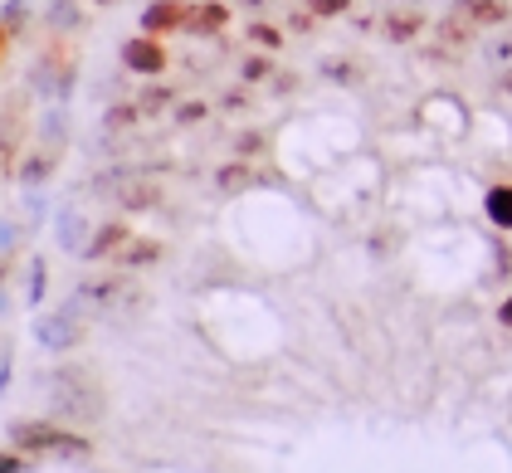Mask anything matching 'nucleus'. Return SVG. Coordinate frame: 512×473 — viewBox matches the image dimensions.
Instances as JSON below:
<instances>
[{
    "label": "nucleus",
    "instance_id": "22",
    "mask_svg": "<svg viewBox=\"0 0 512 473\" xmlns=\"http://www.w3.org/2000/svg\"><path fill=\"white\" fill-rule=\"evenodd\" d=\"M303 5H308V15H317V20H337V15L352 10V0H303Z\"/></svg>",
    "mask_w": 512,
    "mask_h": 473
},
{
    "label": "nucleus",
    "instance_id": "24",
    "mask_svg": "<svg viewBox=\"0 0 512 473\" xmlns=\"http://www.w3.org/2000/svg\"><path fill=\"white\" fill-rule=\"evenodd\" d=\"M249 44H259V49H278V44H283V35H278L274 25L254 20V25H249Z\"/></svg>",
    "mask_w": 512,
    "mask_h": 473
},
{
    "label": "nucleus",
    "instance_id": "16",
    "mask_svg": "<svg viewBox=\"0 0 512 473\" xmlns=\"http://www.w3.org/2000/svg\"><path fill=\"white\" fill-rule=\"evenodd\" d=\"M15 176H20V186H25V191H30V186H44V181L54 176V157H49V152H30V157L20 161V171H15Z\"/></svg>",
    "mask_w": 512,
    "mask_h": 473
},
{
    "label": "nucleus",
    "instance_id": "28",
    "mask_svg": "<svg viewBox=\"0 0 512 473\" xmlns=\"http://www.w3.org/2000/svg\"><path fill=\"white\" fill-rule=\"evenodd\" d=\"M205 113H210L205 103H181V108H176V122H181V127H196V122H205Z\"/></svg>",
    "mask_w": 512,
    "mask_h": 473
},
{
    "label": "nucleus",
    "instance_id": "35",
    "mask_svg": "<svg viewBox=\"0 0 512 473\" xmlns=\"http://www.w3.org/2000/svg\"><path fill=\"white\" fill-rule=\"evenodd\" d=\"M93 5H113V0H93Z\"/></svg>",
    "mask_w": 512,
    "mask_h": 473
},
{
    "label": "nucleus",
    "instance_id": "12",
    "mask_svg": "<svg viewBox=\"0 0 512 473\" xmlns=\"http://www.w3.org/2000/svg\"><path fill=\"white\" fill-rule=\"evenodd\" d=\"M420 30H425V15L420 10H391V15H381V35L391 44L420 40Z\"/></svg>",
    "mask_w": 512,
    "mask_h": 473
},
{
    "label": "nucleus",
    "instance_id": "11",
    "mask_svg": "<svg viewBox=\"0 0 512 473\" xmlns=\"http://www.w3.org/2000/svg\"><path fill=\"white\" fill-rule=\"evenodd\" d=\"M225 25H230V5H225V0H196V5H191V25H186V35L210 40V35H225Z\"/></svg>",
    "mask_w": 512,
    "mask_h": 473
},
{
    "label": "nucleus",
    "instance_id": "19",
    "mask_svg": "<svg viewBox=\"0 0 512 473\" xmlns=\"http://www.w3.org/2000/svg\"><path fill=\"white\" fill-rule=\"evenodd\" d=\"M142 118V103H113L108 113H103V127H113V132H127L132 122Z\"/></svg>",
    "mask_w": 512,
    "mask_h": 473
},
{
    "label": "nucleus",
    "instance_id": "32",
    "mask_svg": "<svg viewBox=\"0 0 512 473\" xmlns=\"http://www.w3.org/2000/svg\"><path fill=\"white\" fill-rule=\"evenodd\" d=\"M498 327H512V293L498 303Z\"/></svg>",
    "mask_w": 512,
    "mask_h": 473
},
{
    "label": "nucleus",
    "instance_id": "13",
    "mask_svg": "<svg viewBox=\"0 0 512 473\" xmlns=\"http://www.w3.org/2000/svg\"><path fill=\"white\" fill-rule=\"evenodd\" d=\"M264 176L249 166V161H230V166H220L215 171V186L225 191V196H239V191H249V186H259Z\"/></svg>",
    "mask_w": 512,
    "mask_h": 473
},
{
    "label": "nucleus",
    "instance_id": "6",
    "mask_svg": "<svg viewBox=\"0 0 512 473\" xmlns=\"http://www.w3.org/2000/svg\"><path fill=\"white\" fill-rule=\"evenodd\" d=\"M118 293H122V278H118V274L83 278L79 288L69 293V303H74V308H79L83 317H93V313H108V308L118 303Z\"/></svg>",
    "mask_w": 512,
    "mask_h": 473
},
{
    "label": "nucleus",
    "instance_id": "29",
    "mask_svg": "<svg viewBox=\"0 0 512 473\" xmlns=\"http://www.w3.org/2000/svg\"><path fill=\"white\" fill-rule=\"evenodd\" d=\"M488 59H493V64H512V35L488 44Z\"/></svg>",
    "mask_w": 512,
    "mask_h": 473
},
{
    "label": "nucleus",
    "instance_id": "1",
    "mask_svg": "<svg viewBox=\"0 0 512 473\" xmlns=\"http://www.w3.org/2000/svg\"><path fill=\"white\" fill-rule=\"evenodd\" d=\"M10 444L25 449V454H74V459H88L93 444L83 439L79 430L69 425H54V420H10Z\"/></svg>",
    "mask_w": 512,
    "mask_h": 473
},
{
    "label": "nucleus",
    "instance_id": "14",
    "mask_svg": "<svg viewBox=\"0 0 512 473\" xmlns=\"http://www.w3.org/2000/svg\"><path fill=\"white\" fill-rule=\"evenodd\" d=\"M157 259H161V244L157 239H142V235H132L118 249V269H147V264H157Z\"/></svg>",
    "mask_w": 512,
    "mask_h": 473
},
{
    "label": "nucleus",
    "instance_id": "4",
    "mask_svg": "<svg viewBox=\"0 0 512 473\" xmlns=\"http://www.w3.org/2000/svg\"><path fill=\"white\" fill-rule=\"evenodd\" d=\"M98 191L108 200H118L122 210H152L161 200V191L152 181H142V176H132V171H113V176H98Z\"/></svg>",
    "mask_w": 512,
    "mask_h": 473
},
{
    "label": "nucleus",
    "instance_id": "9",
    "mask_svg": "<svg viewBox=\"0 0 512 473\" xmlns=\"http://www.w3.org/2000/svg\"><path fill=\"white\" fill-rule=\"evenodd\" d=\"M132 239V225H122V220H108V225H93V235H88V249H83V259L88 264H103V259H118V249Z\"/></svg>",
    "mask_w": 512,
    "mask_h": 473
},
{
    "label": "nucleus",
    "instance_id": "31",
    "mask_svg": "<svg viewBox=\"0 0 512 473\" xmlns=\"http://www.w3.org/2000/svg\"><path fill=\"white\" fill-rule=\"evenodd\" d=\"M235 147H239V157H254V152L264 147V137H259V132H244V137H239Z\"/></svg>",
    "mask_w": 512,
    "mask_h": 473
},
{
    "label": "nucleus",
    "instance_id": "25",
    "mask_svg": "<svg viewBox=\"0 0 512 473\" xmlns=\"http://www.w3.org/2000/svg\"><path fill=\"white\" fill-rule=\"evenodd\" d=\"M20 220H0V259H10L15 254V244H20Z\"/></svg>",
    "mask_w": 512,
    "mask_h": 473
},
{
    "label": "nucleus",
    "instance_id": "34",
    "mask_svg": "<svg viewBox=\"0 0 512 473\" xmlns=\"http://www.w3.org/2000/svg\"><path fill=\"white\" fill-rule=\"evenodd\" d=\"M5 40H10V30H5V25H0V54H5Z\"/></svg>",
    "mask_w": 512,
    "mask_h": 473
},
{
    "label": "nucleus",
    "instance_id": "5",
    "mask_svg": "<svg viewBox=\"0 0 512 473\" xmlns=\"http://www.w3.org/2000/svg\"><path fill=\"white\" fill-rule=\"evenodd\" d=\"M191 5L196 0H152L147 10H142V35H186V25H191Z\"/></svg>",
    "mask_w": 512,
    "mask_h": 473
},
{
    "label": "nucleus",
    "instance_id": "20",
    "mask_svg": "<svg viewBox=\"0 0 512 473\" xmlns=\"http://www.w3.org/2000/svg\"><path fill=\"white\" fill-rule=\"evenodd\" d=\"M239 79H244V83H264V79H274V59H269V54H249V59L239 64Z\"/></svg>",
    "mask_w": 512,
    "mask_h": 473
},
{
    "label": "nucleus",
    "instance_id": "30",
    "mask_svg": "<svg viewBox=\"0 0 512 473\" xmlns=\"http://www.w3.org/2000/svg\"><path fill=\"white\" fill-rule=\"evenodd\" d=\"M493 259H498V278H508V274H512V249L503 244V239L493 244Z\"/></svg>",
    "mask_w": 512,
    "mask_h": 473
},
{
    "label": "nucleus",
    "instance_id": "26",
    "mask_svg": "<svg viewBox=\"0 0 512 473\" xmlns=\"http://www.w3.org/2000/svg\"><path fill=\"white\" fill-rule=\"evenodd\" d=\"M25 469H30V454L25 449H15V444L0 449V473H25Z\"/></svg>",
    "mask_w": 512,
    "mask_h": 473
},
{
    "label": "nucleus",
    "instance_id": "21",
    "mask_svg": "<svg viewBox=\"0 0 512 473\" xmlns=\"http://www.w3.org/2000/svg\"><path fill=\"white\" fill-rule=\"evenodd\" d=\"M322 79H332V83H361V69H356L352 59H322Z\"/></svg>",
    "mask_w": 512,
    "mask_h": 473
},
{
    "label": "nucleus",
    "instance_id": "3",
    "mask_svg": "<svg viewBox=\"0 0 512 473\" xmlns=\"http://www.w3.org/2000/svg\"><path fill=\"white\" fill-rule=\"evenodd\" d=\"M166 64H171V54H166L161 35H132V40H122V69H127V74H137V79H161Z\"/></svg>",
    "mask_w": 512,
    "mask_h": 473
},
{
    "label": "nucleus",
    "instance_id": "8",
    "mask_svg": "<svg viewBox=\"0 0 512 473\" xmlns=\"http://www.w3.org/2000/svg\"><path fill=\"white\" fill-rule=\"evenodd\" d=\"M35 93L69 103V93H74V64H59V54L40 59V64H35Z\"/></svg>",
    "mask_w": 512,
    "mask_h": 473
},
{
    "label": "nucleus",
    "instance_id": "17",
    "mask_svg": "<svg viewBox=\"0 0 512 473\" xmlns=\"http://www.w3.org/2000/svg\"><path fill=\"white\" fill-rule=\"evenodd\" d=\"M44 288H49V264L35 254V259H30V278H25V303H30V308L44 303Z\"/></svg>",
    "mask_w": 512,
    "mask_h": 473
},
{
    "label": "nucleus",
    "instance_id": "10",
    "mask_svg": "<svg viewBox=\"0 0 512 473\" xmlns=\"http://www.w3.org/2000/svg\"><path fill=\"white\" fill-rule=\"evenodd\" d=\"M454 15H464L473 30H498L512 20L508 0H454Z\"/></svg>",
    "mask_w": 512,
    "mask_h": 473
},
{
    "label": "nucleus",
    "instance_id": "15",
    "mask_svg": "<svg viewBox=\"0 0 512 473\" xmlns=\"http://www.w3.org/2000/svg\"><path fill=\"white\" fill-rule=\"evenodd\" d=\"M483 215L498 225V230H512V186H488V196H483Z\"/></svg>",
    "mask_w": 512,
    "mask_h": 473
},
{
    "label": "nucleus",
    "instance_id": "23",
    "mask_svg": "<svg viewBox=\"0 0 512 473\" xmlns=\"http://www.w3.org/2000/svg\"><path fill=\"white\" fill-rule=\"evenodd\" d=\"M49 25H54V30H74V25H79V10H74V0H54V10H49Z\"/></svg>",
    "mask_w": 512,
    "mask_h": 473
},
{
    "label": "nucleus",
    "instance_id": "7",
    "mask_svg": "<svg viewBox=\"0 0 512 473\" xmlns=\"http://www.w3.org/2000/svg\"><path fill=\"white\" fill-rule=\"evenodd\" d=\"M88 235H93V225H88V215H83L79 205H59V215H54V244H59L64 254H79L83 259Z\"/></svg>",
    "mask_w": 512,
    "mask_h": 473
},
{
    "label": "nucleus",
    "instance_id": "33",
    "mask_svg": "<svg viewBox=\"0 0 512 473\" xmlns=\"http://www.w3.org/2000/svg\"><path fill=\"white\" fill-rule=\"evenodd\" d=\"M5 386H10V356H0V395H5Z\"/></svg>",
    "mask_w": 512,
    "mask_h": 473
},
{
    "label": "nucleus",
    "instance_id": "2",
    "mask_svg": "<svg viewBox=\"0 0 512 473\" xmlns=\"http://www.w3.org/2000/svg\"><path fill=\"white\" fill-rule=\"evenodd\" d=\"M35 342H40L44 352H54V356L74 352V347L83 342V313L64 298L54 313H44L40 322H35Z\"/></svg>",
    "mask_w": 512,
    "mask_h": 473
},
{
    "label": "nucleus",
    "instance_id": "27",
    "mask_svg": "<svg viewBox=\"0 0 512 473\" xmlns=\"http://www.w3.org/2000/svg\"><path fill=\"white\" fill-rule=\"evenodd\" d=\"M137 103H142V113H147V118H152V113H161V108H166V103H171V88H152V93H142V98H137Z\"/></svg>",
    "mask_w": 512,
    "mask_h": 473
},
{
    "label": "nucleus",
    "instance_id": "18",
    "mask_svg": "<svg viewBox=\"0 0 512 473\" xmlns=\"http://www.w3.org/2000/svg\"><path fill=\"white\" fill-rule=\"evenodd\" d=\"M0 25L10 30V40H15V35H25V25H30V0H5Z\"/></svg>",
    "mask_w": 512,
    "mask_h": 473
}]
</instances>
